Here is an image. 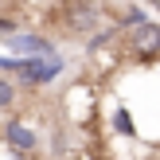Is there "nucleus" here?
I'll return each instance as SVG.
<instances>
[{
  "label": "nucleus",
  "instance_id": "nucleus-1",
  "mask_svg": "<svg viewBox=\"0 0 160 160\" xmlns=\"http://www.w3.org/2000/svg\"><path fill=\"white\" fill-rule=\"evenodd\" d=\"M129 47H133V51H141V55H156V47H160V28H156L152 20H141V23H133Z\"/></svg>",
  "mask_w": 160,
  "mask_h": 160
},
{
  "label": "nucleus",
  "instance_id": "nucleus-5",
  "mask_svg": "<svg viewBox=\"0 0 160 160\" xmlns=\"http://www.w3.org/2000/svg\"><path fill=\"white\" fill-rule=\"evenodd\" d=\"M141 20H145V12H141V8H133V12H129V20H125V23L133 28V23H141Z\"/></svg>",
  "mask_w": 160,
  "mask_h": 160
},
{
  "label": "nucleus",
  "instance_id": "nucleus-4",
  "mask_svg": "<svg viewBox=\"0 0 160 160\" xmlns=\"http://www.w3.org/2000/svg\"><path fill=\"white\" fill-rule=\"evenodd\" d=\"M12 98H16L12 82H8V78H0V109H4V106H12Z\"/></svg>",
  "mask_w": 160,
  "mask_h": 160
},
{
  "label": "nucleus",
  "instance_id": "nucleus-2",
  "mask_svg": "<svg viewBox=\"0 0 160 160\" xmlns=\"http://www.w3.org/2000/svg\"><path fill=\"white\" fill-rule=\"evenodd\" d=\"M67 20H70V28H74V31H86V28L98 23V8L86 4V0H82V4H70V8H67Z\"/></svg>",
  "mask_w": 160,
  "mask_h": 160
},
{
  "label": "nucleus",
  "instance_id": "nucleus-6",
  "mask_svg": "<svg viewBox=\"0 0 160 160\" xmlns=\"http://www.w3.org/2000/svg\"><path fill=\"white\" fill-rule=\"evenodd\" d=\"M0 31H12V23H8V20H0Z\"/></svg>",
  "mask_w": 160,
  "mask_h": 160
},
{
  "label": "nucleus",
  "instance_id": "nucleus-3",
  "mask_svg": "<svg viewBox=\"0 0 160 160\" xmlns=\"http://www.w3.org/2000/svg\"><path fill=\"white\" fill-rule=\"evenodd\" d=\"M8 141H12L16 148H20V152H28V148H35V133L31 129H23V125H8Z\"/></svg>",
  "mask_w": 160,
  "mask_h": 160
}]
</instances>
